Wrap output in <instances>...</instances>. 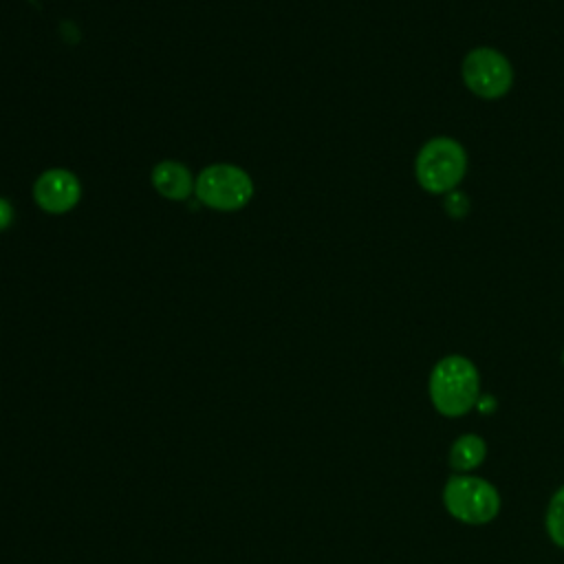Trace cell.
I'll return each instance as SVG.
<instances>
[{"label":"cell","mask_w":564,"mask_h":564,"mask_svg":"<svg viewBox=\"0 0 564 564\" xmlns=\"http://www.w3.org/2000/svg\"><path fill=\"white\" fill-rule=\"evenodd\" d=\"M443 502L456 520L467 524H485L494 520L500 509L496 487L485 478L465 474L449 476L443 489Z\"/></svg>","instance_id":"obj_4"},{"label":"cell","mask_w":564,"mask_h":564,"mask_svg":"<svg viewBox=\"0 0 564 564\" xmlns=\"http://www.w3.org/2000/svg\"><path fill=\"white\" fill-rule=\"evenodd\" d=\"M485 454H487V445L480 436L463 434L454 441L449 449V465L456 471H469L485 460Z\"/></svg>","instance_id":"obj_8"},{"label":"cell","mask_w":564,"mask_h":564,"mask_svg":"<svg viewBox=\"0 0 564 564\" xmlns=\"http://www.w3.org/2000/svg\"><path fill=\"white\" fill-rule=\"evenodd\" d=\"M562 364H564V352H562Z\"/></svg>","instance_id":"obj_12"},{"label":"cell","mask_w":564,"mask_h":564,"mask_svg":"<svg viewBox=\"0 0 564 564\" xmlns=\"http://www.w3.org/2000/svg\"><path fill=\"white\" fill-rule=\"evenodd\" d=\"M467 172L465 148L452 137H434L416 154L414 174L430 194H449Z\"/></svg>","instance_id":"obj_2"},{"label":"cell","mask_w":564,"mask_h":564,"mask_svg":"<svg viewBox=\"0 0 564 564\" xmlns=\"http://www.w3.org/2000/svg\"><path fill=\"white\" fill-rule=\"evenodd\" d=\"M546 531L551 535V540L564 549V487H560L551 502H549V511H546Z\"/></svg>","instance_id":"obj_9"},{"label":"cell","mask_w":564,"mask_h":564,"mask_svg":"<svg viewBox=\"0 0 564 564\" xmlns=\"http://www.w3.org/2000/svg\"><path fill=\"white\" fill-rule=\"evenodd\" d=\"M33 198L46 214H66L82 198V183L75 172L66 167H51L33 183Z\"/></svg>","instance_id":"obj_6"},{"label":"cell","mask_w":564,"mask_h":564,"mask_svg":"<svg viewBox=\"0 0 564 564\" xmlns=\"http://www.w3.org/2000/svg\"><path fill=\"white\" fill-rule=\"evenodd\" d=\"M13 216H15L13 205H11L7 198H2V196H0V231H4V229H9V227H11Z\"/></svg>","instance_id":"obj_11"},{"label":"cell","mask_w":564,"mask_h":564,"mask_svg":"<svg viewBox=\"0 0 564 564\" xmlns=\"http://www.w3.org/2000/svg\"><path fill=\"white\" fill-rule=\"evenodd\" d=\"M445 212L447 216H452L454 220H460L467 216L469 212V198L463 194V192H449L447 198H445Z\"/></svg>","instance_id":"obj_10"},{"label":"cell","mask_w":564,"mask_h":564,"mask_svg":"<svg viewBox=\"0 0 564 564\" xmlns=\"http://www.w3.org/2000/svg\"><path fill=\"white\" fill-rule=\"evenodd\" d=\"M460 73L465 86L482 99H500L513 84V68L509 59L489 46L469 51L463 59Z\"/></svg>","instance_id":"obj_5"},{"label":"cell","mask_w":564,"mask_h":564,"mask_svg":"<svg viewBox=\"0 0 564 564\" xmlns=\"http://www.w3.org/2000/svg\"><path fill=\"white\" fill-rule=\"evenodd\" d=\"M480 377L476 366L460 355L443 357L430 375V397L445 416H460L478 401Z\"/></svg>","instance_id":"obj_1"},{"label":"cell","mask_w":564,"mask_h":564,"mask_svg":"<svg viewBox=\"0 0 564 564\" xmlns=\"http://www.w3.org/2000/svg\"><path fill=\"white\" fill-rule=\"evenodd\" d=\"M152 187L167 200H185L194 194L196 178L181 161H161L150 172Z\"/></svg>","instance_id":"obj_7"},{"label":"cell","mask_w":564,"mask_h":564,"mask_svg":"<svg viewBox=\"0 0 564 564\" xmlns=\"http://www.w3.org/2000/svg\"><path fill=\"white\" fill-rule=\"evenodd\" d=\"M256 185L242 167L234 163L207 165L194 183L196 198L216 212H238L253 198Z\"/></svg>","instance_id":"obj_3"}]
</instances>
